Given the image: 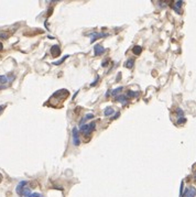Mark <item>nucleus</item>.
<instances>
[{"instance_id": "nucleus-1", "label": "nucleus", "mask_w": 196, "mask_h": 197, "mask_svg": "<svg viewBox=\"0 0 196 197\" xmlns=\"http://www.w3.org/2000/svg\"><path fill=\"white\" fill-rule=\"evenodd\" d=\"M95 128H96V122H95V121H91L90 123L81 126V128H79V132H82L85 137H87V136H89L90 133L95 130Z\"/></svg>"}, {"instance_id": "nucleus-2", "label": "nucleus", "mask_w": 196, "mask_h": 197, "mask_svg": "<svg viewBox=\"0 0 196 197\" xmlns=\"http://www.w3.org/2000/svg\"><path fill=\"white\" fill-rule=\"evenodd\" d=\"M72 136H73V144L75 147H78L81 144V141H79V130L77 128H73Z\"/></svg>"}, {"instance_id": "nucleus-3", "label": "nucleus", "mask_w": 196, "mask_h": 197, "mask_svg": "<svg viewBox=\"0 0 196 197\" xmlns=\"http://www.w3.org/2000/svg\"><path fill=\"white\" fill-rule=\"evenodd\" d=\"M90 38V43H94V42L98 40V39H101V38H105L107 35V33L104 32H91L88 34Z\"/></svg>"}, {"instance_id": "nucleus-4", "label": "nucleus", "mask_w": 196, "mask_h": 197, "mask_svg": "<svg viewBox=\"0 0 196 197\" xmlns=\"http://www.w3.org/2000/svg\"><path fill=\"white\" fill-rule=\"evenodd\" d=\"M196 196V188L191 186L185 188V190L183 192V196L182 197H195Z\"/></svg>"}, {"instance_id": "nucleus-5", "label": "nucleus", "mask_w": 196, "mask_h": 197, "mask_svg": "<svg viewBox=\"0 0 196 197\" xmlns=\"http://www.w3.org/2000/svg\"><path fill=\"white\" fill-rule=\"evenodd\" d=\"M94 51H95V55H96V56L103 55V54L106 52L105 48H104L101 44H96V45H95V48H94Z\"/></svg>"}, {"instance_id": "nucleus-6", "label": "nucleus", "mask_w": 196, "mask_h": 197, "mask_svg": "<svg viewBox=\"0 0 196 197\" xmlns=\"http://www.w3.org/2000/svg\"><path fill=\"white\" fill-rule=\"evenodd\" d=\"M51 54H52L53 58L60 56V55H61V48H60L58 45H53V46L51 48Z\"/></svg>"}, {"instance_id": "nucleus-7", "label": "nucleus", "mask_w": 196, "mask_h": 197, "mask_svg": "<svg viewBox=\"0 0 196 197\" xmlns=\"http://www.w3.org/2000/svg\"><path fill=\"white\" fill-rule=\"evenodd\" d=\"M115 100L118 101V102H121V104H128L129 98H128L126 95H118V96L115 98Z\"/></svg>"}, {"instance_id": "nucleus-8", "label": "nucleus", "mask_w": 196, "mask_h": 197, "mask_svg": "<svg viewBox=\"0 0 196 197\" xmlns=\"http://www.w3.org/2000/svg\"><path fill=\"white\" fill-rule=\"evenodd\" d=\"M28 183H29V182H26V181H21L20 183H19V184H18V186H17V193H18L19 195L21 194L22 189L24 188V187H26Z\"/></svg>"}, {"instance_id": "nucleus-9", "label": "nucleus", "mask_w": 196, "mask_h": 197, "mask_svg": "<svg viewBox=\"0 0 196 197\" xmlns=\"http://www.w3.org/2000/svg\"><path fill=\"white\" fill-rule=\"evenodd\" d=\"M182 5H183V1L179 0V1H176V2L173 5V7H172V8L174 9V10H175V11H176V12L180 15L181 12H182V11H181V6H182Z\"/></svg>"}, {"instance_id": "nucleus-10", "label": "nucleus", "mask_w": 196, "mask_h": 197, "mask_svg": "<svg viewBox=\"0 0 196 197\" xmlns=\"http://www.w3.org/2000/svg\"><path fill=\"white\" fill-rule=\"evenodd\" d=\"M140 95L139 91H127V94H126V96L128 97V98H136V97H138Z\"/></svg>"}, {"instance_id": "nucleus-11", "label": "nucleus", "mask_w": 196, "mask_h": 197, "mask_svg": "<svg viewBox=\"0 0 196 197\" xmlns=\"http://www.w3.org/2000/svg\"><path fill=\"white\" fill-rule=\"evenodd\" d=\"M114 114H115V110L111 107H106L105 110H104V115L106 116V117H109V116L114 115Z\"/></svg>"}, {"instance_id": "nucleus-12", "label": "nucleus", "mask_w": 196, "mask_h": 197, "mask_svg": "<svg viewBox=\"0 0 196 197\" xmlns=\"http://www.w3.org/2000/svg\"><path fill=\"white\" fill-rule=\"evenodd\" d=\"M133 65H134V59H133V58H128L127 62L124 63V66H126L127 68H129V69H131V68L133 67Z\"/></svg>"}, {"instance_id": "nucleus-13", "label": "nucleus", "mask_w": 196, "mask_h": 197, "mask_svg": "<svg viewBox=\"0 0 196 197\" xmlns=\"http://www.w3.org/2000/svg\"><path fill=\"white\" fill-rule=\"evenodd\" d=\"M132 52H133L134 55H140L141 52H142V48L140 45H136V46L132 48Z\"/></svg>"}, {"instance_id": "nucleus-14", "label": "nucleus", "mask_w": 196, "mask_h": 197, "mask_svg": "<svg viewBox=\"0 0 196 197\" xmlns=\"http://www.w3.org/2000/svg\"><path fill=\"white\" fill-rule=\"evenodd\" d=\"M93 118H94V115H93V114H89V115H86L85 117H84V118H83L82 120H81V122H79V124H81V126H83L84 123L86 122V120H88V119H93Z\"/></svg>"}, {"instance_id": "nucleus-15", "label": "nucleus", "mask_w": 196, "mask_h": 197, "mask_svg": "<svg viewBox=\"0 0 196 197\" xmlns=\"http://www.w3.org/2000/svg\"><path fill=\"white\" fill-rule=\"evenodd\" d=\"M122 89H123V87H118V88H116V89H114V91H110V93H111V95H113L114 97H117L118 94L122 91Z\"/></svg>"}, {"instance_id": "nucleus-16", "label": "nucleus", "mask_w": 196, "mask_h": 197, "mask_svg": "<svg viewBox=\"0 0 196 197\" xmlns=\"http://www.w3.org/2000/svg\"><path fill=\"white\" fill-rule=\"evenodd\" d=\"M9 78L6 75H0V84H7Z\"/></svg>"}, {"instance_id": "nucleus-17", "label": "nucleus", "mask_w": 196, "mask_h": 197, "mask_svg": "<svg viewBox=\"0 0 196 197\" xmlns=\"http://www.w3.org/2000/svg\"><path fill=\"white\" fill-rule=\"evenodd\" d=\"M175 114L179 116V118H181V117L184 116V111H183V109H181V108H176V109H175Z\"/></svg>"}, {"instance_id": "nucleus-18", "label": "nucleus", "mask_w": 196, "mask_h": 197, "mask_svg": "<svg viewBox=\"0 0 196 197\" xmlns=\"http://www.w3.org/2000/svg\"><path fill=\"white\" fill-rule=\"evenodd\" d=\"M185 122H186V118H184V117L177 118V121H176V123H177V124H184Z\"/></svg>"}, {"instance_id": "nucleus-19", "label": "nucleus", "mask_w": 196, "mask_h": 197, "mask_svg": "<svg viewBox=\"0 0 196 197\" xmlns=\"http://www.w3.org/2000/svg\"><path fill=\"white\" fill-rule=\"evenodd\" d=\"M9 36V33L7 32H0V39H2V40H6V39H8Z\"/></svg>"}, {"instance_id": "nucleus-20", "label": "nucleus", "mask_w": 196, "mask_h": 197, "mask_svg": "<svg viewBox=\"0 0 196 197\" xmlns=\"http://www.w3.org/2000/svg\"><path fill=\"white\" fill-rule=\"evenodd\" d=\"M66 58H68V55H65V56H63V58H62V59H61V61H57V62H54V65H60L61 63H63V62L65 61Z\"/></svg>"}, {"instance_id": "nucleus-21", "label": "nucleus", "mask_w": 196, "mask_h": 197, "mask_svg": "<svg viewBox=\"0 0 196 197\" xmlns=\"http://www.w3.org/2000/svg\"><path fill=\"white\" fill-rule=\"evenodd\" d=\"M30 197H42L41 194H39V193H32L31 195H30Z\"/></svg>"}, {"instance_id": "nucleus-22", "label": "nucleus", "mask_w": 196, "mask_h": 197, "mask_svg": "<svg viewBox=\"0 0 196 197\" xmlns=\"http://www.w3.org/2000/svg\"><path fill=\"white\" fill-rule=\"evenodd\" d=\"M98 79H99V77H98V76H97V77H96V79H95V82H94V83H91V85H90V86H95V84H96V83L98 82Z\"/></svg>"}, {"instance_id": "nucleus-23", "label": "nucleus", "mask_w": 196, "mask_h": 197, "mask_svg": "<svg viewBox=\"0 0 196 197\" xmlns=\"http://www.w3.org/2000/svg\"><path fill=\"white\" fill-rule=\"evenodd\" d=\"M5 108H6V105H2V106H0V114L2 112V110H3Z\"/></svg>"}, {"instance_id": "nucleus-24", "label": "nucleus", "mask_w": 196, "mask_h": 197, "mask_svg": "<svg viewBox=\"0 0 196 197\" xmlns=\"http://www.w3.org/2000/svg\"><path fill=\"white\" fill-rule=\"evenodd\" d=\"M120 76H121V73H118V78H117V82L120 81Z\"/></svg>"}, {"instance_id": "nucleus-25", "label": "nucleus", "mask_w": 196, "mask_h": 197, "mask_svg": "<svg viewBox=\"0 0 196 197\" xmlns=\"http://www.w3.org/2000/svg\"><path fill=\"white\" fill-rule=\"evenodd\" d=\"M118 117H119V114H117L116 116H114V117L111 118V120H115V119H116V118H118Z\"/></svg>"}, {"instance_id": "nucleus-26", "label": "nucleus", "mask_w": 196, "mask_h": 197, "mask_svg": "<svg viewBox=\"0 0 196 197\" xmlns=\"http://www.w3.org/2000/svg\"><path fill=\"white\" fill-rule=\"evenodd\" d=\"M3 49V45H2V43H1V42H0V51H1V50Z\"/></svg>"}, {"instance_id": "nucleus-27", "label": "nucleus", "mask_w": 196, "mask_h": 197, "mask_svg": "<svg viewBox=\"0 0 196 197\" xmlns=\"http://www.w3.org/2000/svg\"><path fill=\"white\" fill-rule=\"evenodd\" d=\"M194 181L196 182V171H194Z\"/></svg>"}]
</instances>
